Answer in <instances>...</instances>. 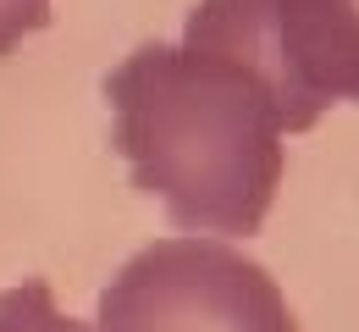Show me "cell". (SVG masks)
Segmentation results:
<instances>
[{"mask_svg": "<svg viewBox=\"0 0 359 332\" xmlns=\"http://www.w3.org/2000/svg\"><path fill=\"white\" fill-rule=\"evenodd\" d=\"M94 332H299V321L260 260L226 238L172 233L100 288Z\"/></svg>", "mask_w": 359, "mask_h": 332, "instance_id": "3957f363", "label": "cell"}, {"mask_svg": "<svg viewBox=\"0 0 359 332\" xmlns=\"http://www.w3.org/2000/svg\"><path fill=\"white\" fill-rule=\"evenodd\" d=\"M182 45L255 72L282 133H310L337 100L359 105V0H194Z\"/></svg>", "mask_w": 359, "mask_h": 332, "instance_id": "7a4b0ae2", "label": "cell"}, {"mask_svg": "<svg viewBox=\"0 0 359 332\" xmlns=\"http://www.w3.org/2000/svg\"><path fill=\"white\" fill-rule=\"evenodd\" d=\"M45 22H50V0H0V55H11Z\"/></svg>", "mask_w": 359, "mask_h": 332, "instance_id": "5b68a950", "label": "cell"}, {"mask_svg": "<svg viewBox=\"0 0 359 332\" xmlns=\"http://www.w3.org/2000/svg\"><path fill=\"white\" fill-rule=\"evenodd\" d=\"M111 144L182 233L249 238L282 189V111L232 55L149 39L105 72Z\"/></svg>", "mask_w": 359, "mask_h": 332, "instance_id": "6da1fadb", "label": "cell"}, {"mask_svg": "<svg viewBox=\"0 0 359 332\" xmlns=\"http://www.w3.org/2000/svg\"><path fill=\"white\" fill-rule=\"evenodd\" d=\"M0 332H89V327L55 305L45 277H22L17 288H0Z\"/></svg>", "mask_w": 359, "mask_h": 332, "instance_id": "277c9868", "label": "cell"}]
</instances>
